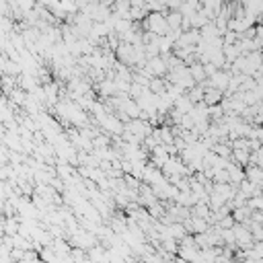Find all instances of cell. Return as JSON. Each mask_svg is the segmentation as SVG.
Returning <instances> with one entry per match:
<instances>
[{"label":"cell","instance_id":"1","mask_svg":"<svg viewBox=\"0 0 263 263\" xmlns=\"http://www.w3.org/2000/svg\"><path fill=\"white\" fill-rule=\"evenodd\" d=\"M249 208L263 212V195H253V197H249Z\"/></svg>","mask_w":263,"mask_h":263}]
</instances>
